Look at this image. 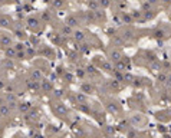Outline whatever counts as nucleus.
<instances>
[{
    "label": "nucleus",
    "instance_id": "obj_1",
    "mask_svg": "<svg viewBox=\"0 0 171 138\" xmlns=\"http://www.w3.org/2000/svg\"><path fill=\"white\" fill-rule=\"evenodd\" d=\"M151 3H155V1H157V0H150Z\"/></svg>",
    "mask_w": 171,
    "mask_h": 138
},
{
    "label": "nucleus",
    "instance_id": "obj_2",
    "mask_svg": "<svg viewBox=\"0 0 171 138\" xmlns=\"http://www.w3.org/2000/svg\"><path fill=\"white\" fill-rule=\"evenodd\" d=\"M162 1H168V0H162Z\"/></svg>",
    "mask_w": 171,
    "mask_h": 138
}]
</instances>
